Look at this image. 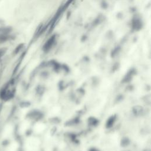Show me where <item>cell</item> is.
<instances>
[{"instance_id": "6da1fadb", "label": "cell", "mask_w": 151, "mask_h": 151, "mask_svg": "<svg viewBox=\"0 0 151 151\" xmlns=\"http://www.w3.org/2000/svg\"><path fill=\"white\" fill-rule=\"evenodd\" d=\"M3 50H0V58H1V56H2V54H3Z\"/></svg>"}]
</instances>
